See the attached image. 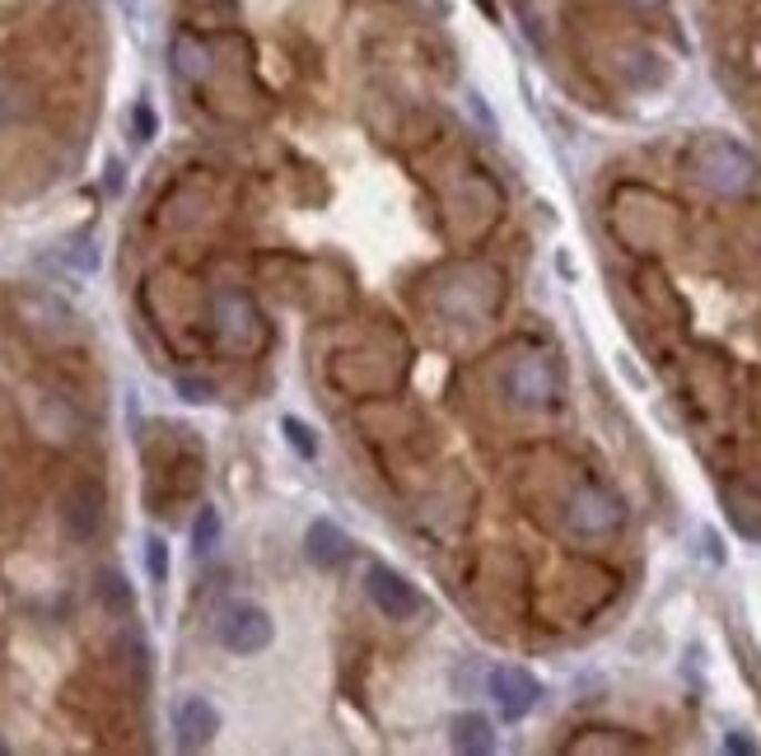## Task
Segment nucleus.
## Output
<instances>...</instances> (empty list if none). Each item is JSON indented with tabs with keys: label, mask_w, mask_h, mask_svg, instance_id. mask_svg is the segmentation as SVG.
Listing matches in <instances>:
<instances>
[{
	"label": "nucleus",
	"mask_w": 761,
	"mask_h": 756,
	"mask_svg": "<svg viewBox=\"0 0 761 756\" xmlns=\"http://www.w3.org/2000/svg\"><path fill=\"white\" fill-rule=\"evenodd\" d=\"M691 168H697L701 187H710L714 196H748L757 187V160L733 145V141H706L697 145V160H691Z\"/></svg>",
	"instance_id": "f257e3e1"
},
{
	"label": "nucleus",
	"mask_w": 761,
	"mask_h": 756,
	"mask_svg": "<svg viewBox=\"0 0 761 756\" xmlns=\"http://www.w3.org/2000/svg\"><path fill=\"white\" fill-rule=\"evenodd\" d=\"M621 523H626V504L608 486H579L566 500V528L575 538H612Z\"/></svg>",
	"instance_id": "f03ea898"
},
{
	"label": "nucleus",
	"mask_w": 761,
	"mask_h": 756,
	"mask_svg": "<svg viewBox=\"0 0 761 756\" xmlns=\"http://www.w3.org/2000/svg\"><path fill=\"white\" fill-rule=\"evenodd\" d=\"M505 392H509L514 407L542 411V407L556 402V392H561V374H556V365L547 360V355H519L505 374Z\"/></svg>",
	"instance_id": "7ed1b4c3"
},
{
	"label": "nucleus",
	"mask_w": 761,
	"mask_h": 756,
	"mask_svg": "<svg viewBox=\"0 0 761 756\" xmlns=\"http://www.w3.org/2000/svg\"><path fill=\"white\" fill-rule=\"evenodd\" d=\"M365 593H369V603L384 612L388 621H412V616L425 612L420 589L407 580V574H397L393 565H369L365 570Z\"/></svg>",
	"instance_id": "20e7f679"
},
{
	"label": "nucleus",
	"mask_w": 761,
	"mask_h": 756,
	"mask_svg": "<svg viewBox=\"0 0 761 756\" xmlns=\"http://www.w3.org/2000/svg\"><path fill=\"white\" fill-rule=\"evenodd\" d=\"M486 692L496 701V709L505 719H524L528 709L542 701V682H537L528 668H514V663H500V668L486 673Z\"/></svg>",
	"instance_id": "39448f33"
},
{
	"label": "nucleus",
	"mask_w": 761,
	"mask_h": 756,
	"mask_svg": "<svg viewBox=\"0 0 761 756\" xmlns=\"http://www.w3.org/2000/svg\"><path fill=\"white\" fill-rule=\"evenodd\" d=\"M272 640H276L272 616L253 603H234L225 612V621H220V644H225L230 654H262Z\"/></svg>",
	"instance_id": "423d86ee"
},
{
	"label": "nucleus",
	"mask_w": 761,
	"mask_h": 756,
	"mask_svg": "<svg viewBox=\"0 0 761 756\" xmlns=\"http://www.w3.org/2000/svg\"><path fill=\"white\" fill-rule=\"evenodd\" d=\"M211 318H215V331H220V341L225 346H234V350H248L253 341H257V308L243 299V295H234V290H220L215 299H211Z\"/></svg>",
	"instance_id": "0eeeda50"
},
{
	"label": "nucleus",
	"mask_w": 761,
	"mask_h": 756,
	"mask_svg": "<svg viewBox=\"0 0 761 756\" xmlns=\"http://www.w3.org/2000/svg\"><path fill=\"white\" fill-rule=\"evenodd\" d=\"M173 733H177V747L183 752L211 747V738L220 733V709L206 696H183L173 705Z\"/></svg>",
	"instance_id": "6e6552de"
},
{
	"label": "nucleus",
	"mask_w": 761,
	"mask_h": 756,
	"mask_svg": "<svg viewBox=\"0 0 761 756\" xmlns=\"http://www.w3.org/2000/svg\"><path fill=\"white\" fill-rule=\"evenodd\" d=\"M61 523H65V532H71L75 542L94 538L99 523H103V496H99V486H75V491L61 500Z\"/></svg>",
	"instance_id": "1a4fd4ad"
},
{
	"label": "nucleus",
	"mask_w": 761,
	"mask_h": 756,
	"mask_svg": "<svg viewBox=\"0 0 761 756\" xmlns=\"http://www.w3.org/2000/svg\"><path fill=\"white\" fill-rule=\"evenodd\" d=\"M304 551H308V561L318 570H337L351 555V538L332 519H313L308 532H304Z\"/></svg>",
	"instance_id": "9d476101"
},
{
	"label": "nucleus",
	"mask_w": 761,
	"mask_h": 756,
	"mask_svg": "<svg viewBox=\"0 0 761 756\" xmlns=\"http://www.w3.org/2000/svg\"><path fill=\"white\" fill-rule=\"evenodd\" d=\"M724 514H729L738 538L761 542V496L757 491H729L724 496Z\"/></svg>",
	"instance_id": "9b49d317"
},
{
	"label": "nucleus",
	"mask_w": 761,
	"mask_h": 756,
	"mask_svg": "<svg viewBox=\"0 0 761 756\" xmlns=\"http://www.w3.org/2000/svg\"><path fill=\"white\" fill-rule=\"evenodd\" d=\"M454 747L486 756V752H496V733H490V724L481 715H458L454 719Z\"/></svg>",
	"instance_id": "f8f14e48"
},
{
	"label": "nucleus",
	"mask_w": 761,
	"mask_h": 756,
	"mask_svg": "<svg viewBox=\"0 0 761 756\" xmlns=\"http://www.w3.org/2000/svg\"><path fill=\"white\" fill-rule=\"evenodd\" d=\"M281 435L290 439V449H295L304 462H313V458H318V439H313V430L304 426L300 416H281Z\"/></svg>",
	"instance_id": "ddd939ff"
},
{
	"label": "nucleus",
	"mask_w": 761,
	"mask_h": 756,
	"mask_svg": "<svg viewBox=\"0 0 761 756\" xmlns=\"http://www.w3.org/2000/svg\"><path fill=\"white\" fill-rule=\"evenodd\" d=\"M215 542H220V514L206 504V509L196 514V523H192V551H196V555H211Z\"/></svg>",
	"instance_id": "4468645a"
},
{
	"label": "nucleus",
	"mask_w": 761,
	"mask_h": 756,
	"mask_svg": "<svg viewBox=\"0 0 761 756\" xmlns=\"http://www.w3.org/2000/svg\"><path fill=\"white\" fill-rule=\"evenodd\" d=\"M173 61H177V71H183L187 80L206 75V52H201L192 38H177V42H173Z\"/></svg>",
	"instance_id": "2eb2a0df"
},
{
	"label": "nucleus",
	"mask_w": 761,
	"mask_h": 756,
	"mask_svg": "<svg viewBox=\"0 0 761 756\" xmlns=\"http://www.w3.org/2000/svg\"><path fill=\"white\" fill-rule=\"evenodd\" d=\"M145 565H150V580L154 584L169 580V546H164V538H150L145 542Z\"/></svg>",
	"instance_id": "dca6fc26"
},
{
	"label": "nucleus",
	"mask_w": 761,
	"mask_h": 756,
	"mask_svg": "<svg viewBox=\"0 0 761 756\" xmlns=\"http://www.w3.org/2000/svg\"><path fill=\"white\" fill-rule=\"evenodd\" d=\"M103 597H108V607H118V612L131 607V589L122 584V574H113V570L103 574Z\"/></svg>",
	"instance_id": "f3484780"
},
{
	"label": "nucleus",
	"mask_w": 761,
	"mask_h": 756,
	"mask_svg": "<svg viewBox=\"0 0 761 756\" xmlns=\"http://www.w3.org/2000/svg\"><path fill=\"white\" fill-rule=\"evenodd\" d=\"M177 392L187 397V402H211L215 388L206 384V378H177Z\"/></svg>",
	"instance_id": "a211bd4d"
},
{
	"label": "nucleus",
	"mask_w": 761,
	"mask_h": 756,
	"mask_svg": "<svg viewBox=\"0 0 761 756\" xmlns=\"http://www.w3.org/2000/svg\"><path fill=\"white\" fill-rule=\"evenodd\" d=\"M154 136V113L150 103H136V141H150Z\"/></svg>",
	"instance_id": "6ab92c4d"
},
{
	"label": "nucleus",
	"mask_w": 761,
	"mask_h": 756,
	"mask_svg": "<svg viewBox=\"0 0 761 756\" xmlns=\"http://www.w3.org/2000/svg\"><path fill=\"white\" fill-rule=\"evenodd\" d=\"M729 752H757L748 738H729Z\"/></svg>",
	"instance_id": "aec40b11"
},
{
	"label": "nucleus",
	"mask_w": 761,
	"mask_h": 756,
	"mask_svg": "<svg viewBox=\"0 0 761 756\" xmlns=\"http://www.w3.org/2000/svg\"><path fill=\"white\" fill-rule=\"evenodd\" d=\"M636 6H640V10H655V6H659V0H636Z\"/></svg>",
	"instance_id": "412c9836"
}]
</instances>
